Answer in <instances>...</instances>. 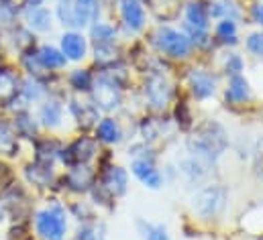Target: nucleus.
Returning a JSON list of instances; mask_svg holds the SVG:
<instances>
[{
	"label": "nucleus",
	"mask_w": 263,
	"mask_h": 240,
	"mask_svg": "<svg viewBox=\"0 0 263 240\" xmlns=\"http://www.w3.org/2000/svg\"><path fill=\"white\" fill-rule=\"evenodd\" d=\"M69 212L67 204L60 197H49L41 206L33 208L31 230L37 240H67L69 238Z\"/></svg>",
	"instance_id": "1"
},
{
	"label": "nucleus",
	"mask_w": 263,
	"mask_h": 240,
	"mask_svg": "<svg viewBox=\"0 0 263 240\" xmlns=\"http://www.w3.org/2000/svg\"><path fill=\"white\" fill-rule=\"evenodd\" d=\"M186 147L192 157H196L210 167L229 149V132L220 122L204 120L198 126H194V132H192V136H188Z\"/></svg>",
	"instance_id": "2"
},
{
	"label": "nucleus",
	"mask_w": 263,
	"mask_h": 240,
	"mask_svg": "<svg viewBox=\"0 0 263 240\" xmlns=\"http://www.w3.org/2000/svg\"><path fill=\"white\" fill-rule=\"evenodd\" d=\"M100 153H102V147L92 132H76L64 145L60 167L69 169L80 165H92L94 161H98Z\"/></svg>",
	"instance_id": "3"
},
{
	"label": "nucleus",
	"mask_w": 263,
	"mask_h": 240,
	"mask_svg": "<svg viewBox=\"0 0 263 240\" xmlns=\"http://www.w3.org/2000/svg\"><path fill=\"white\" fill-rule=\"evenodd\" d=\"M149 43L153 49L170 59H188L194 51V45L190 37L184 31H178L174 27H157L151 33Z\"/></svg>",
	"instance_id": "4"
},
{
	"label": "nucleus",
	"mask_w": 263,
	"mask_h": 240,
	"mask_svg": "<svg viewBox=\"0 0 263 240\" xmlns=\"http://www.w3.org/2000/svg\"><path fill=\"white\" fill-rule=\"evenodd\" d=\"M60 173L62 171L58 169V165H47V163H41V161H35L29 157L21 165L18 179L35 193H53L55 195Z\"/></svg>",
	"instance_id": "5"
},
{
	"label": "nucleus",
	"mask_w": 263,
	"mask_h": 240,
	"mask_svg": "<svg viewBox=\"0 0 263 240\" xmlns=\"http://www.w3.org/2000/svg\"><path fill=\"white\" fill-rule=\"evenodd\" d=\"M88 98L102 112V116L104 114H112V112L123 108L125 88L121 84H117L112 77H108L106 73L96 71V79H94V86H92V92H90Z\"/></svg>",
	"instance_id": "6"
},
{
	"label": "nucleus",
	"mask_w": 263,
	"mask_h": 240,
	"mask_svg": "<svg viewBox=\"0 0 263 240\" xmlns=\"http://www.w3.org/2000/svg\"><path fill=\"white\" fill-rule=\"evenodd\" d=\"M66 98L67 94L64 92H51L47 98H43L37 106H35V116L41 126L43 132L49 134H60L66 126L67 112H66Z\"/></svg>",
	"instance_id": "7"
},
{
	"label": "nucleus",
	"mask_w": 263,
	"mask_h": 240,
	"mask_svg": "<svg viewBox=\"0 0 263 240\" xmlns=\"http://www.w3.org/2000/svg\"><path fill=\"white\" fill-rule=\"evenodd\" d=\"M229 204V189L222 183L204 185L192 197V210L200 220H214L220 218Z\"/></svg>",
	"instance_id": "8"
},
{
	"label": "nucleus",
	"mask_w": 263,
	"mask_h": 240,
	"mask_svg": "<svg viewBox=\"0 0 263 240\" xmlns=\"http://www.w3.org/2000/svg\"><path fill=\"white\" fill-rule=\"evenodd\" d=\"M96 181V169L92 165L69 167L60 173L55 195H69V197H84L90 193Z\"/></svg>",
	"instance_id": "9"
},
{
	"label": "nucleus",
	"mask_w": 263,
	"mask_h": 240,
	"mask_svg": "<svg viewBox=\"0 0 263 240\" xmlns=\"http://www.w3.org/2000/svg\"><path fill=\"white\" fill-rule=\"evenodd\" d=\"M143 96H145V104L153 112H163L174 100V86L165 77V73L153 69L143 84Z\"/></svg>",
	"instance_id": "10"
},
{
	"label": "nucleus",
	"mask_w": 263,
	"mask_h": 240,
	"mask_svg": "<svg viewBox=\"0 0 263 240\" xmlns=\"http://www.w3.org/2000/svg\"><path fill=\"white\" fill-rule=\"evenodd\" d=\"M66 112L76 132H92L96 122L102 118V112L92 104L88 96H67Z\"/></svg>",
	"instance_id": "11"
},
{
	"label": "nucleus",
	"mask_w": 263,
	"mask_h": 240,
	"mask_svg": "<svg viewBox=\"0 0 263 240\" xmlns=\"http://www.w3.org/2000/svg\"><path fill=\"white\" fill-rule=\"evenodd\" d=\"M58 47L66 55L69 65H82L86 59H90V51H92V45L88 41L86 31H76V29L64 31L60 35Z\"/></svg>",
	"instance_id": "12"
},
{
	"label": "nucleus",
	"mask_w": 263,
	"mask_h": 240,
	"mask_svg": "<svg viewBox=\"0 0 263 240\" xmlns=\"http://www.w3.org/2000/svg\"><path fill=\"white\" fill-rule=\"evenodd\" d=\"M64 145H66V138H62L60 134L43 132L39 138H35V141L29 145V149H31V159L60 167Z\"/></svg>",
	"instance_id": "13"
},
{
	"label": "nucleus",
	"mask_w": 263,
	"mask_h": 240,
	"mask_svg": "<svg viewBox=\"0 0 263 240\" xmlns=\"http://www.w3.org/2000/svg\"><path fill=\"white\" fill-rule=\"evenodd\" d=\"M35 57H37L41 69L47 75H64L67 71V67H69V61L62 53V49L58 47V43L39 41L35 45Z\"/></svg>",
	"instance_id": "14"
},
{
	"label": "nucleus",
	"mask_w": 263,
	"mask_h": 240,
	"mask_svg": "<svg viewBox=\"0 0 263 240\" xmlns=\"http://www.w3.org/2000/svg\"><path fill=\"white\" fill-rule=\"evenodd\" d=\"M21 23L33 31L39 39L41 37H47L53 33L55 29V16H53V8L51 6H37V8H23V14H21Z\"/></svg>",
	"instance_id": "15"
},
{
	"label": "nucleus",
	"mask_w": 263,
	"mask_h": 240,
	"mask_svg": "<svg viewBox=\"0 0 263 240\" xmlns=\"http://www.w3.org/2000/svg\"><path fill=\"white\" fill-rule=\"evenodd\" d=\"M94 79H96V71L86 65H76L62 75L67 96H90Z\"/></svg>",
	"instance_id": "16"
},
{
	"label": "nucleus",
	"mask_w": 263,
	"mask_h": 240,
	"mask_svg": "<svg viewBox=\"0 0 263 240\" xmlns=\"http://www.w3.org/2000/svg\"><path fill=\"white\" fill-rule=\"evenodd\" d=\"M10 118V124H12V130L14 134L18 136L21 143H27L31 145L35 138H39L43 134L39 122H37V116L33 112V108H27V110H16L12 114H8Z\"/></svg>",
	"instance_id": "17"
},
{
	"label": "nucleus",
	"mask_w": 263,
	"mask_h": 240,
	"mask_svg": "<svg viewBox=\"0 0 263 240\" xmlns=\"http://www.w3.org/2000/svg\"><path fill=\"white\" fill-rule=\"evenodd\" d=\"M76 31H88L92 25L102 21V2L100 0H71Z\"/></svg>",
	"instance_id": "18"
},
{
	"label": "nucleus",
	"mask_w": 263,
	"mask_h": 240,
	"mask_svg": "<svg viewBox=\"0 0 263 240\" xmlns=\"http://www.w3.org/2000/svg\"><path fill=\"white\" fill-rule=\"evenodd\" d=\"M119 16L129 33H141L147 25V12L141 0H119Z\"/></svg>",
	"instance_id": "19"
},
{
	"label": "nucleus",
	"mask_w": 263,
	"mask_h": 240,
	"mask_svg": "<svg viewBox=\"0 0 263 240\" xmlns=\"http://www.w3.org/2000/svg\"><path fill=\"white\" fill-rule=\"evenodd\" d=\"M21 71L16 65H10L8 61H0V112L8 108V104L14 100L21 84Z\"/></svg>",
	"instance_id": "20"
},
{
	"label": "nucleus",
	"mask_w": 263,
	"mask_h": 240,
	"mask_svg": "<svg viewBox=\"0 0 263 240\" xmlns=\"http://www.w3.org/2000/svg\"><path fill=\"white\" fill-rule=\"evenodd\" d=\"M188 86H190V94L204 102L208 98H212L216 94V88H218V79L212 71L208 69H200V67H194L190 73H188Z\"/></svg>",
	"instance_id": "21"
},
{
	"label": "nucleus",
	"mask_w": 263,
	"mask_h": 240,
	"mask_svg": "<svg viewBox=\"0 0 263 240\" xmlns=\"http://www.w3.org/2000/svg\"><path fill=\"white\" fill-rule=\"evenodd\" d=\"M92 134L100 143V147H115V145L123 143V138H125L121 122L112 114H104L102 118L98 120L96 126L92 128Z\"/></svg>",
	"instance_id": "22"
},
{
	"label": "nucleus",
	"mask_w": 263,
	"mask_h": 240,
	"mask_svg": "<svg viewBox=\"0 0 263 240\" xmlns=\"http://www.w3.org/2000/svg\"><path fill=\"white\" fill-rule=\"evenodd\" d=\"M23 145L25 143H21L18 136L12 130V124H10L8 114L0 112V157L6 159V161H14L21 155Z\"/></svg>",
	"instance_id": "23"
},
{
	"label": "nucleus",
	"mask_w": 263,
	"mask_h": 240,
	"mask_svg": "<svg viewBox=\"0 0 263 240\" xmlns=\"http://www.w3.org/2000/svg\"><path fill=\"white\" fill-rule=\"evenodd\" d=\"M131 171L137 179L149 189H159L163 185V175L155 167V161L149 159H133Z\"/></svg>",
	"instance_id": "24"
},
{
	"label": "nucleus",
	"mask_w": 263,
	"mask_h": 240,
	"mask_svg": "<svg viewBox=\"0 0 263 240\" xmlns=\"http://www.w3.org/2000/svg\"><path fill=\"white\" fill-rule=\"evenodd\" d=\"M251 96H253L251 84H249V79L243 73L229 77V84H227V90H224V100L229 104H235V106L245 104V102L251 100Z\"/></svg>",
	"instance_id": "25"
},
{
	"label": "nucleus",
	"mask_w": 263,
	"mask_h": 240,
	"mask_svg": "<svg viewBox=\"0 0 263 240\" xmlns=\"http://www.w3.org/2000/svg\"><path fill=\"white\" fill-rule=\"evenodd\" d=\"M88 41L92 47H104V45H119V29L112 23H104L98 21L96 25H92L88 31Z\"/></svg>",
	"instance_id": "26"
},
{
	"label": "nucleus",
	"mask_w": 263,
	"mask_h": 240,
	"mask_svg": "<svg viewBox=\"0 0 263 240\" xmlns=\"http://www.w3.org/2000/svg\"><path fill=\"white\" fill-rule=\"evenodd\" d=\"M184 29H194V31H208L210 29V14H208V6L204 2L194 0L186 6Z\"/></svg>",
	"instance_id": "27"
},
{
	"label": "nucleus",
	"mask_w": 263,
	"mask_h": 240,
	"mask_svg": "<svg viewBox=\"0 0 263 240\" xmlns=\"http://www.w3.org/2000/svg\"><path fill=\"white\" fill-rule=\"evenodd\" d=\"M66 204H67L69 218H73L78 224L98 220V218H96V208L92 206V202H88V199H84V197H71Z\"/></svg>",
	"instance_id": "28"
},
{
	"label": "nucleus",
	"mask_w": 263,
	"mask_h": 240,
	"mask_svg": "<svg viewBox=\"0 0 263 240\" xmlns=\"http://www.w3.org/2000/svg\"><path fill=\"white\" fill-rule=\"evenodd\" d=\"M208 14L210 18H216V21H239L241 16V8L233 2V0H212L208 4Z\"/></svg>",
	"instance_id": "29"
},
{
	"label": "nucleus",
	"mask_w": 263,
	"mask_h": 240,
	"mask_svg": "<svg viewBox=\"0 0 263 240\" xmlns=\"http://www.w3.org/2000/svg\"><path fill=\"white\" fill-rule=\"evenodd\" d=\"M71 240H106V228L98 220L78 224L71 234Z\"/></svg>",
	"instance_id": "30"
},
{
	"label": "nucleus",
	"mask_w": 263,
	"mask_h": 240,
	"mask_svg": "<svg viewBox=\"0 0 263 240\" xmlns=\"http://www.w3.org/2000/svg\"><path fill=\"white\" fill-rule=\"evenodd\" d=\"M178 171L190 181V183H196V181H202L204 177H206V173H208V165L190 155L188 159H184V161L180 163V169H178Z\"/></svg>",
	"instance_id": "31"
},
{
	"label": "nucleus",
	"mask_w": 263,
	"mask_h": 240,
	"mask_svg": "<svg viewBox=\"0 0 263 240\" xmlns=\"http://www.w3.org/2000/svg\"><path fill=\"white\" fill-rule=\"evenodd\" d=\"M139 132H141L143 141L151 145L153 141H157V138L163 136V132H165V122L155 118V116H145V118L141 120V124H139Z\"/></svg>",
	"instance_id": "32"
},
{
	"label": "nucleus",
	"mask_w": 263,
	"mask_h": 240,
	"mask_svg": "<svg viewBox=\"0 0 263 240\" xmlns=\"http://www.w3.org/2000/svg\"><path fill=\"white\" fill-rule=\"evenodd\" d=\"M237 33H239V27H237V21H218L216 27H214V37L218 43L222 45H237L239 39H237Z\"/></svg>",
	"instance_id": "33"
},
{
	"label": "nucleus",
	"mask_w": 263,
	"mask_h": 240,
	"mask_svg": "<svg viewBox=\"0 0 263 240\" xmlns=\"http://www.w3.org/2000/svg\"><path fill=\"white\" fill-rule=\"evenodd\" d=\"M137 228H139V234L143 236V240H172L167 228L163 224H151V222L139 220Z\"/></svg>",
	"instance_id": "34"
},
{
	"label": "nucleus",
	"mask_w": 263,
	"mask_h": 240,
	"mask_svg": "<svg viewBox=\"0 0 263 240\" xmlns=\"http://www.w3.org/2000/svg\"><path fill=\"white\" fill-rule=\"evenodd\" d=\"M174 120H176V124H178L182 130L194 128V114H192V108H190V104H188L186 100H178V102H176Z\"/></svg>",
	"instance_id": "35"
},
{
	"label": "nucleus",
	"mask_w": 263,
	"mask_h": 240,
	"mask_svg": "<svg viewBox=\"0 0 263 240\" xmlns=\"http://www.w3.org/2000/svg\"><path fill=\"white\" fill-rule=\"evenodd\" d=\"M16 179H18V173H16L12 161H6L0 157V191L6 189L8 185H12Z\"/></svg>",
	"instance_id": "36"
},
{
	"label": "nucleus",
	"mask_w": 263,
	"mask_h": 240,
	"mask_svg": "<svg viewBox=\"0 0 263 240\" xmlns=\"http://www.w3.org/2000/svg\"><path fill=\"white\" fill-rule=\"evenodd\" d=\"M243 69H245V61L241 55H237V53H231L227 59H224V73L231 77V75H239V73H243Z\"/></svg>",
	"instance_id": "37"
},
{
	"label": "nucleus",
	"mask_w": 263,
	"mask_h": 240,
	"mask_svg": "<svg viewBox=\"0 0 263 240\" xmlns=\"http://www.w3.org/2000/svg\"><path fill=\"white\" fill-rule=\"evenodd\" d=\"M247 49H249L251 55H255L257 59L263 61V31L251 33L247 37Z\"/></svg>",
	"instance_id": "38"
},
{
	"label": "nucleus",
	"mask_w": 263,
	"mask_h": 240,
	"mask_svg": "<svg viewBox=\"0 0 263 240\" xmlns=\"http://www.w3.org/2000/svg\"><path fill=\"white\" fill-rule=\"evenodd\" d=\"M251 153H253V171L259 179H263V138H257Z\"/></svg>",
	"instance_id": "39"
},
{
	"label": "nucleus",
	"mask_w": 263,
	"mask_h": 240,
	"mask_svg": "<svg viewBox=\"0 0 263 240\" xmlns=\"http://www.w3.org/2000/svg\"><path fill=\"white\" fill-rule=\"evenodd\" d=\"M249 16H251V21H253L255 25H259V27L263 29V2H257V4L251 6Z\"/></svg>",
	"instance_id": "40"
},
{
	"label": "nucleus",
	"mask_w": 263,
	"mask_h": 240,
	"mask_svg": "<svg viewBox=\"0 0 263 240\" xmlns=\"http://www.w3.org/2000/svg\"><path fill=\"white\" fill-rule=\"evenodd\" d=\"M23 8H37V6H45L47 0H18Z\"/></svg>",
	"instance_id": "41"
},
{
	"label": "nucleus",
	"mask_w": 263,
	"mask_h": 240,
	"mask_svg": "<svg viewBox=\"0 0 263 240\" xmlns=\"http://www.w3.org/2000/svg\"><path fill=\"white\" fill-rule=\"evenodd\" d=\"M6 220V214H4V208H2V204H0V224Z\"/></svg>",
	"instance_id": "42"
}]
</instances>
